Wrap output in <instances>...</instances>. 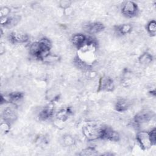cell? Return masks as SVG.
I'll use <instances>...</instances> for the list:
<instances>
[{
  "mask_svg": "<svg viewBox=\"0 0 156 156\" xmlns=\"http://www.w3.org/2000/svg\"><path fill=\"white\" fill-rule=\"evenodd\" d=\"M51 46V44L48 39L42 38L31 44L30 52L37 58L43 60L49 55Z\"/></svg>",
  "mask_w": 156,
  "mask_h": 156,
  "instance_id": "cell-1",
  "label": "cell"
},
{
  "mask_svg": "<svg viewBox=\"0 0 156 156\" xmlns=\"http://www.w3.org/2000/svg\"><path fill=\"white\" fill-rule=\"evenodd\" d=\"M102 128L103 127H100L97 124H90L85 126L82 130L83 135L88 140H93L101 138Z\"/></svg>",
  "mask_w": 156,
  "mask_h": 156,
  "instance_id": "cell-2",
  "label": "cell"
},
{
  "mask_svg": "<svg viewBox=\"0 0 156 156\" xmlns=\"http://www.w3.org/2000/svg\"><path fill=\"white\" fill-rule=\"evenodd\" d=\"M138 6L133 1H126L123 3L121 8L122 13L127 17H133L136 15Z\"/></svg>",
  "mask_w": 156,
  "mask_h": 156,
  "instance_id": "cell-3",
  "label": "cell"
},
{
  "mask_svg": "<svg viewBox=\"0 0 156 156\" xmlns=\"http://www.w3.org/2000/svg\"><path fill=\"white\" fill-rule=\"evenodd\" d=\"M136 140L143 149H149L152 144L150 140L149 133L142 131L136 135Z\"/></svg>",
  "mask_w": 156,
  "mask_h": 156,
  "instance_id": "cell-4",
  "label": "cell"
},
{
  "mask_svg": "<svg viewBox=\"0 0 156 156\" xmlns=\"http://www.w3.org/2000/svg\"><path fill=\"white\" fill-rule=\"evenodd\" d=\"M152 111L144 110L138 113L134 117V121L136 124H142L149 121L154 116Z\"/></svg>",
  "mask_w": 156,
  "mask_h": 156,
  "instance_id": "cell-5",
  "label": "cell"
},
{
  "mask_svg": "<svg viewBox=\"0 0 156 156\" xmlns=\"http://www.w3.org/2000/svg\"><path fill=\"white\" fill-rule=\"evenodd\" d=\"M100 138L112 141H117L119 139V135L116 131L111 128L103 127Z\"/></svg>",
  "mask_w": 156,
  "mask_h": 156,
  "instance_id": "cell-6",
  "label": "cell"
},
{
  "mask_svg": "<svg viewBox=\"0 0 156 156\" xmlns=\"http://www.w3.org/2000/svg\"><path fill=\"white\" fill-rule=\"evenodd\" d=\"M114 88V84L113 80L108 77L103 76L99 80L98 87V91H111Z\"/></svg>",
  "mask_w": 156,
  "mask_h": 156,
  "instance_id": "cell-7",
  "label": "cell"
},
{
  "mask_svg": "<svg viewBox=\"0 0 156 156\" xmlns=\"http://www.w3.org/2000/svg\"><path fill=\"white\" fill-rule=\"evenodd\" d=\"M28 35L20 32H13L9 35V40L12 43H23L28 40Z\"/></svg>",
  "mask_w": 156,
  "mask_h": 156,
  "instance_id": "cell-8",
  "label": "cell"
},
{
  "mask_svg": "<svg viewBox=\"0 0 156 156\" xmlns=\"http://www.w3.org/2000/svg\"><path fill=\"white\" fill-rule=\"evenodd\" d=\"M104 29V26L100 23H93L85 26V30L90 34H96L101 32Z\"/></svg>",
  "mask_w": 156,
  "mask_h": 156,
  "instance_id": "cell-9",
  "label": "cell"
},
{
  "mask_svg": "<svg viewBox=\"0 0 156 156\" xmlns=\"http://www.w3.org/2000/svg\"><path fill=\"white\" fill-rule=\"evenodd\" d=\"M87 38L83 34H78L74 35L72 38V43L79 49L81 48L86 43Z\"/></svg>",
  "mask_w": 156,
  "mask_h": 156,
  "instance_id": "cell-10",
  "label": "cell"
},
{
  "mask_svg": "<svg viewBox=\"0 0 156 156\" xmlns=\"http://www.w3.org/2000/svg\"><path fill=\"white\" fill-rule=\"evenodd\" d=\"M24 94L21 92H12L8 95L5 96L4 98L2 96L3 98H4V102H15L23 98Z\"/></svg>",
  "mask_w": 156,
  "mask_h": 156,
  "instance_id": "cell-11",
  "label": "cell"
},
{
  "mask_svg": "<svg viewBox=\"0 0 156 156\" xmlns=\"http://www.w3.org/2000/svg\"><path fill=\"white\" fill-rule=\"evenodd\" d=\"M52 113L53 109L51 107H45L39 113V118L41 120H46L51 117L52 115Z\"/></svg>",
  "mask_w": 156,
  "mask_h": 156,
  "instance_id": "cell-12",
  "label": "cell"
},
{
  "mask_svg": "<svg viewBox=\"0 0 156 156\" xmlns=\"http://www.w3.org/2000/svg\"><path fill=\"white\" fill-rule=\"evenodd\" d=\"M129 105V102L127 101V100L120 99L117 101L115 105V108L118 112H124L128 108Z\"/></svg>",
  "mask_w": 156,
  "mask_h": 156,
  "instance_id": "cell-13",
  "label": "cell"
},
{
  "mask_svg": "<svg viewBox=\"0 0 156 156\" xmlns=\"http://www.w3.org/2000/svg\"><path fill=\"white\" fill-rule=\"evenodd\" d=\"M3 116H4V120L7 122L14 120L15 118L16 117L15 112L10 108H7L5 109L4 112H3Z\"/></svg>",
  "mask_w": 156,
  "mask_h": 156,
  "instance_id": "cell-14",
  "label": "cell"
},
{
  "mask_svg": "<svg viewBox=\"0 0 156 156\" xmlns=\"http://www.w3.org/2000/svg\"><path fill=\"white\" fill-rule=\"evenodd\" d=\"M19 20V18L17 16L15 17H4V20H1V24L5 26H13L17 23Z\"/></svg>",
  "mask_w": 156,
  "mask_h": 156,
  "instance_id": "cell-15",
  "label": "cell"
},
{
  "mask_svg": "<svg viewBox=\"0 0 156 156\" xmlns=\"http://www.w3.org/2000/svg\"><path fill=\"white\" fill-rule=\"evenodd\" d=\"M132 26L129 24H124L117 27V31L122 35L129 34L132 30Z\"/></svg>",
  "mask_w": 156,
  "mask_h": 156,
  "instance_id": "cell-16",
  "label": "cell"
},
{
  "mask_svg": "<svg viewBox=\"0 0 156 156\" xmlns=\"http://www.w3.org/2000/svg\"><path fill=\"white\" fill-rule=\"evenodd\" d=\"M70 112H71L69 111V108L62 109L59 112H58L57 114V118L60 120L65 121L68 118Z\"/></svg>",
  "mask_w": 156,
  "mask_h": 156,
  "instance_id": "cell-17",
  "label": "cell"
},
{
  "mask_svg": "<svg viewBox=\"0 0 156 156\" xmlns=\"http://www.w3.org/2000/svg\"><path fill=\"white\" fill-rule=\"evenodd\" d=\"M152 56L149 53H144L139 58V61L142 64H147L152 62Z\"/></svg>",
  "mask_w": 156,
  "mask_h": 156,
  "instance_id": "cell-18",
  "label": "cell"
},
{
  "mask_svg": "<svg viewBox=\"0 0 156 156\" xmlns=\"http://www.w3.org/2000/svg\"><path fill=\"white\" fill-rule=\"evenodd\" d=\"M147 29L148 32L153 35H155L156 32V23L155 21H150L147 26Z\"/></svg>",
  "mask_w": 156,
  "mask_h": 156,
  "instance_id": "cell-19",
  "label": "cell"
},
{
  "mask_svg": "<svg viewBox=\"0 0 156 156\" xmlns=\"http://www.w3.org/2000/svg\"><path fill=\"white\" fill-rule=\"evenodd\" d=\"M96 151L92 147H88L84 151H82L80 155H96Z\"/></svg>",
  "mask_w": 156,
  "mask_h": 156,
  "instance_id": "cell-20",
  "label": "cell"
},
{
  "mask_svg": "<svg viewBox=\"0 0 156 156\" xmlns=\"http://www.w3.org/2000/svg\"><path fill=\"white\" fill-rule=\"evenodd\" d=\"M155 132H156V130L155 129H152L149 133V138H150V140L152 143V145H154L155 144V142H156V135H155Z\"/></svg>",
  "mask_w": 156,
  "mask_h": 156,
  "instance_id": "cell-21",
  "label": "cell"
},
{
  "mask_svg": "<svg viewBox=\"0 0 156 156\" xmlns=\"http://www.w3.org/2000/svg\"><path fill=\"white\" fill-rule=\"evenodd\" d=\"M63 141H64V143L66 146H71V145L73 144V143H74V140L70 136H66L64 137Z\"/></svg>",
  "mask_w": 156,
  "mask_h": 156,
  "instance_id": "cell-22",
  "label": "cell"
},
{
  "mask_svg": "<svg viewBox=\"0 0 156 156\" xmlns=\"http://www.w3.org/2000/svg\"><path fill=\"white\" fill-rule=\"evenodd\" d=\"M71 2L68 1H62L60 2V5L63 8H66L70 5Z\"/></svg>",
  "mask_w": 156,
  "mask_h": 156,
  "instance_id": "cell-23",
  "label": "cell"
}]
</instances>
